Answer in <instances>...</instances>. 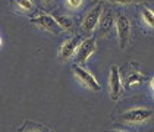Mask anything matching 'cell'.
I'll return each mask as SVG.
<instances>
[{"instance_id": "1", "label": "cell", "mask_w": 154, "mask_h": 132, "mask_svg": "<svg viewBox=\"0 0 154 132\" xmlns=\"http://www.w3.org/2000/svg\"><path fill=\"white\" fill-rule=\"evenodd\" d=\"M72 71H73V75L76 76V79H78L85 88H88V90H91V91H95V93L101 90V85L98 84V81L94 78V75L91 72H88L84 66L76 63V65H73Z\"/></svg>"}, {"instance_id": "2", "label": "cell", "mask_w": 154, "mask_h": 132, "mask_svg": "<svg viewBox=\"0 0 154 132\" xmlns=\"http://www.w3.org/2000/svg\"><path fill=\"white\" fill-rule=\"evenodd\" d=\"M101 15H103V5L98 3L97 6H94L93 9H90L88 12L85 13L82 19V31L87 34H91L97 28V25L100 24V19H101Z\"/></svg>"}, {"instance_id": "3", "label": "cell", "mask_w": 154, "mask_h": 132, "mask_svg": "<svg viewBox=\"0 0 154 132\" xmlns=\"http://www.w3.org/2000/svg\"><path fill=\"white\" fill-rule=\"evenodd\" d=\"M115 26H116V32H118L119 46H120V48H125L131 38V22L128 19V16H125L122 13L118 15Z\"/></svg>"}, {"instance_id": "4", "label": "cell", "mask_w": 154, "mask_h": 132, "mask_svg": "<svg viewBox=\"0 0 154 132\" xmlns=\"http://www.w3.org/2000/svg\"><path fill=\"white\" fill-rule=\"evenodd\" d=\"M31 22L35 24L37 26H40L41 29L51 32V34H59V31L62 29L57 24V21L54 19V16L47 15V13H38L35 16L31 18Z\"/></svg>"}, {"instance_id": "5", "label": "cell", "mask_w": 154, "mask_h": 132, "mask_svg": "<svg viewBox=\"0 0 154 132\" xmlns=\"http://www.w3.org/2000/svg\"><path fill=\"white\" fill-rule=\"evenodd\" d=\"M151 116H153V110L145 107H135L125 112L120 118H122V120H125L128 123H142V122L148 120Z\"/></svg>"}, {"instance_id": "6", "label": "cell", "mask_w": 154, "mask_h": 132, "mask_svg": "<svg viewBox=\"0 0 154 132\" xmlns=\"http://www.w3.org/2000/svg\"><path fill=\"white\" fill-rule=\"evenodd\" d=\"M81 44V37L79 35H75V37H71L68 40H65L62 44H60V48H59V59L62 62H66L69 60L76 53V50L79 47Z\"/></svg>"}, {"instance_id": "7", "label": "cell", "mask_w": 154, "mask_h": 132, "mask_svg": "<svg viewBox=\"0 0 154 132\" xmlns=\"http://www.w3.org/2000/svg\"><path fill=\"white\" fill-rule=\"evenodd\" d=\"M95 51V38L94 37H88L81 41L79 47L76 50V63L82 65L90 59V56Z\"/></svg>"}, {"instance_id": "8", "label": "cell", "mask_w": 154, "mask_h": 132, "mask_svg": "<svg viewBox=\"0 0 154 132\" xmlns=\"http://www.w3.org/2000/svg\"><path fill=\"white\" fill-rule=\"evenodd\" d=\"M109 90H110V98L113 101H116L120 97V90H122V78L119 72L118 66H112L110 68V75H109Z\"/></svg>"}, {"instance_id": "9", "label": "cell", "mask_w": 154, "mask_h": 132, "mask_svg": "<svg viewBox=\"0 0 154 132\" xmlns=\"http://www.w3.org/2000/svg\"><path fill=\"white\" fill-rule=\"evenodd\" d=\"M116 22V18H115V15L112 11H107L101 15V19H100V32L103 34V35H107L109 32H110V29L113 28V25Z\"/></svg>"}, {"instance_id": "10", "label": "cell", "mask_w": 154, "mask_h": 132, "mask_svg": "<svg viewBox=\"0 0 154 132\" xmlns=\"http://www.w3.org/2000/svg\"><path fill=\"white\" fill-rule=\"evenodd\" d=\"M144 81V75H142L138 69H131L126 72V76H125V87L126 88H131V87H135V85H140Z\"/></svg>"}, {"instance_id": "11", "label": "cell", "mask_w": 154, "mask_h": 132, "mask_svg": "<svg viewBox=\"0 0 154 132\" xmlns=\"http://www.w3.org/2000/svg\"><path fill=\"white\" fill-rule=\"evenodd\" d=\"M54 19L57 21V24L62 29H65V31H71L72 28H73V19H72L71 16H66V15H57V16H54Z\"/></svg>"}, {"instance_id": "12", "label": "cell", "mask_w": 154, "mask_h": 132, "mask_svg": "<svg viewBox=\"0 0 154 132\" xmlns=\"http://www.w3.org/2000/svg\"><path fill=\"white\" fill-rule=\"evenodd\" d=\"M141 18L144 24L148 25L150 28H154V12L148 8H142L141 9Z\"/></svg>"}, {"instance_id": "13", "label": "cell", "mask_w": 154, "mask_h": 132, "mask_svg": "<svg viewBox=\"0 0 154 132\" xmlns=\"http://www.w3.org/2000/svg\"><path fill=\"white\" fill-rule=\"evenodd\" d=\"M15 5L19 12H31L34 9L32 0H15Z\"/></svg>"}, {"instance_id": "14", "label": "cell", "mask_w": 154, "mask_h": 132, "mask_svg": "<svg viewBox=\"0 0 154 132\" xmlns=\"http://www.w3.org/2000/svg\"><path fill=\"white\" fill-rule=\"evenodd\" d=\"M84 3V0H65V5H66V8L68 9H78V8H81Z\"/></svg>"}, {"instance_id": "15", "label": "cell", "mask_w": 154, "mask_h": 132, "mask_svg": "<svg viewBox=\"0 0 154 132\" xmlns=\"http://www.w3.org/2000/svg\"><path fill=\"white\" fill-rule=\"evenodd\" d=\"M110 3H116V5H135V3H142V2H150V0H106Z\"/></svg>"}, {"instance_id": "16", "label": "cell", "mask_w": 154, "mask_h": 132, "mask_svg": "<svg viewBox=\"0 0 154 132\" xmlns=\"http://www.w3.org/2000/svg\"><path fill=\"white\" fill-rule=\"evenodd\" d=\"M109 132H126V131H120V129H112V131H109Z\"/></svg>"}, {"instance_id": "17", "label": "cell", "mask_w": 154, "mask_h": 132, "mask_svg": "<svg viewBox=\"0 0 154 132\" xmlns=\"http://www.w3.org/2000/svg\"><path fill=\"white\" fill-rule=\"evenodd\" d=\"M150 84H151V88H153V90H154V78H153V79H151V82H150Z\"/></svg>"}, {"instance_id": "18", "label": "cell", "mask_w": 154, "mask_h": 132, "mask_svg": "<svg viewBox=\"0 0 154 132\" xmlns=\"http://www.w3.org/2000/svg\"><path fill=\"white\" fill-rule=\"evenodd\" d=\"M43 2H44V3H51L53 0H43Z\"/></svg>"}, {"instance_id": "19", "label": "cell", "mask_w": 154, "mask_h": 132, "mask_svg": "<svg viewBox=\"0 0 154 132\" xmlns=\"http://www.w3.org/2000/svg\"><path fill=\"white\" fill-rule=\"evenodd\" d=\"M28 132H44V131H28Z\"/></svg>"}, {"instance_id": "20", "label": "cell", "mask_w": 154, "mask_h": 132, "mask_svg": "<svg viewBox=\"0 0 154 132\" xmlns=\"http://www.w3.org/2000/svg\"><path fill=\"white\" fill-rule=\"evenodd\" d=\"M0 44H2V38H0Z\"/></svg>"}]
</instances>
